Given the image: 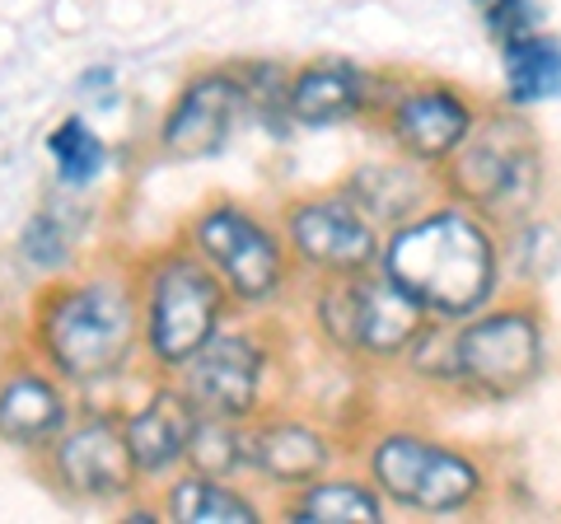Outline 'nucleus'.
Wrapping results in <instances>:
<instances>
[{"label":"nucleus","instance_id":"f257e3e1","mask_svg":"<svg viewBox=\"0 0 561 524\" xmlns=\"http://www.w3.org/2000/svg\"><path fill=\"white\" fill-rule=\"evenodd\" d=\"M24 352L61 375L70 389H99L122 379L140 356L131 267L57 272L28 305Z\"/></svg>","mask_w":561,"mask_h":524},{"label":"nucleus","instance_id":"f03ea898","mask_svg":"<svg viewBox=\"0 0 561 524\" xmlns=\"http://www.w3.org/2000/svg\"><path fill=\"white\" fill-rule=\"evenodd\" d=\"M379 272L408 291L431 319H468L496 300L501 243L463 202L421 206L379 243Z\"/></svg>","mask_w":561,"mask_h":524},{"label":"nucleus","instance_id":"7ed1b4c3","mask_svg":"<svg viewBox=\"0 0 561 524\" xmlns=\"http://www.w3.org/2000/svg\"><path fill=\"white\" fill-rule=\"evenodd\" d=\"M131 282L140 309V356L164 379L179 375L234 309L220 276L183 239L140 258L131 267Z\"/></svg>","mask_w":561,"mask_h":524},{"label":"nucleus","instance_id":"20e7f679","mask_svg":"<svg viewBox=\"0 0 561 524\" xmlns=\"http://www.w3.org/2000/svg\"><path fill=\"white\" fill-rule=\"evenodd\" d=\"M440 169L454 197L482 220H524L542 197V146L519 113L478 117L468 141Z\"/></svg>","mask_w":561,"mask_h":524},{"label":"nucleus","instance_id":"39448f33","mask_svg":"<svg viewBox=\"0 0 561 524\" xmlns=\"http://www.w3.org/2000/svg\"><path fill=\"white\" fill-rule=\"evenodd\" d=\"M183 243L197 253L210 272L220 276V286L230 291L239 309H267L280 300V291L290 282V253L280 235L272 230L257 212L243 202H206L197 216L187 220Z\"/></svg>","mask_w":561,"mask_h":524},{"label":"nucleus","instance_id":"423d86ee","mask_svg":"<svg viewBox=\"0 0 561 524\" xmlns=\"http://www.w3.org/2000/svg\"><path fill=\"white\" fill-rule=\"evenodd\" d=\"M548 342H542V314L534 305H496L468 314L463 328L449 333V371L454 389L482 403L524 394L542 375Z\"/></svg>","mask_w":561,"mask_h":524},{"label":"nucleus","instance_id":"0eeeda50","mask_svg":"<svg viewBox=\"0 0 561 524\" xmlns=\"http://www.w3.org/2000/svg\"><path fill=\"white\" fill-rule=\"evenodd\" d=\"M370 478L383 501L416 515H459L486 492V474L472 454L421 431H383L370 449Z\"/></svg>","mask_w":561,"mask_h":524},{"label":"nucleus","instance_id":"6e6552de","mask_svg":"<svg viewBox=\"0 0 561 524\" xmlns=\"http://www.w3.org/2000/svg\"><path fill=\"white\" fill-rule=\"evenodd\" d=\"M313 314H319L328 342H337L351 356H375V361L402 356L421 328L431 323V314L379 267H365L356 276H323Z\"/></svg>","mask_w":561,"mask_h":524},{"label":"nucleus","instance_id":"1a4fd4ad","mask_svg":"<svg viewBox=\"0 0 561 524\" xmlns=\"http://www.w3.org/2000/svg\"><path fill=\"white\" fill-rule=\"evenodd\" d=\"M33 464H38L51 492L66 497L70 505H122L146 487L131 464L127 435H122V412L113 408L76 412V422Z\"/></svg>","mask_w":561,"mask_h":524},{"label":"nucleus","instance_id":"9d476101","mask_svg":"<svg viewBox=\"0 0 561 524\" xmlns=\"http://www.w3.org/2000/svg\"><path fill=\"white\" fill-rule=\"evenodd\" d=\"M280 230H286V253L313 276H356L379 267V225L342 187L286 202Z\"/></svg>","mask_w":561,"mask_h":524},{"label":"nucleus","instance_id":"9b49d317","mask_svg":"<svg viewBox=\"0 0 561 524\" xmlns=\"http://www.w3.org/2000/svg\"><path fill=\"white\" fill-rule=\"evenodd\" d=\"M267 342L253 328H216L202 352L192 356L173 379L183 384V394L197 403V412L230 417V422H253L262 408V389H267Z\"/></svg>","mask_w":561,"mask_h":524},{"label":"nucleus","instance_id":"f8f14e48","mask_svg":"<svg viewBox=\"0 0 561 524\" xmlns=\"http://www.w3.org/2000/svg\"><path fill=\"white\" fill-rule=\"evenodd\" d=\"M243 113H249V99H243L239 71L234 66H210V71L183 80V90L173 94L169 113L160 117L154 146H160L164 160H179V164L210 160V155L230 146Z\"/></svg>","mask_w":561,"mask_h":524},{"label":"nucleus","instance_id":"ddd939ff","mask_svg":"<svg viewBox=\"0 0 561 524\" xmlns=\"http://www.w3.org/2000/svg\"><path fill=\"white\" fill-rule=\"evenodd\" d=\"M76 389L28 352L0 371V445L38 459L76 422Z\"/></svg>","mask_w":561,"mask_h":524},{"label":"nucleus","instance_id":"4468645a","mask_svg":"<svg viewBox=\"0 0 561 524\" xmlns=\"http://www.w3.org/2000/svg\"><path fill=\"white\" fill-rule=\"evenodd\" d=\"M472 122H478V109L454 84H416V90L398 94V103L389 109V136L402 150V160L440 169L468 141Z\"/></svg>","mask_w":561,"mask_h":524},{"label":"nucleus","instance_id":"2eb2a0df","mask_svg":"<svg viewBox=\"0 0 561 524\" xmlns=\"http://www.w3.org/2000/svg\"><path fill=\"white\" fill-rule=\"evenodd\" d=\"M197 426V403L183 394L179 379H164L146 394V403L122 412V435H127L131 464L140 482H164L183 468L187 441Z\"/></svg>","mask_w":561,"mask_h":524},{"label":"nucleus","instance_id":"dca6fc26","mask_svg":"<svg viewBox=\"0 0 561 524\" xmlns=\"http://www.w3.org/2000/svg\"><path fill=\"white\" fill-rule=\"evenodd\" d=\"M243 449H249V474L267 478L280 492H295L332 468V441L319 426L286 422V417H253L243 422Z\"/></svg>","mask_w":561,"mask_h":524},{"label":"nucleus","instance_id":"f3484780","mask_svg":"<svg viewBox=\"0 0 561 524\" xmlns=\"http://www.w3.org/2000/svg\"><path fill=\"white\" fill-rule=\"evenodd\" d=\"M370 109V71L346 57H313L286 80V117L300 127H337Z\"/></svg>","mask_w":561,"mask_h":524},{"label":"nucleus","instance_id":"a211bd4d","mask_svg":"<svg viewBox=\"0 0 561 524\" xmlns=\"http://www.w3.org/2000/svg\"><path fill=\"white\" fill-rule=\"evenodd\" d=\"M342 192L360 206L375 225H389L398 230L402 220H412L421 206H431V187L426 173L412 160H379V164H360L351 179L342 183Z\"/></svg>","mask_w":561,"mask_h":524},{"label":"nucleus","instance_id":"6ab92c4d","mask_svg":"<svg viewBox=\"0 0 561 524\" xmlns=\"http://www.w3.org/2000/svg\"><path fill=\"white\" fill-rule=\"evenodd\" d=\"M160 505L164 520L179 524H257L262 505L230 487V478H210L197 468H179L164 487H160Z\"/></svg>","mask_w":561,"mask_h":524},{"label":"nucleus","instance_id":"aec40b11","mask_svg":"<svg viewBox=\"0 0 561 524\" xmlns=\"http://www.w3.org/2000/svg\"><path fill=\"white\" fill-rule=\"evenodd\" d=\"M505 61V103L511 109H534V103L561 99V43L552 33L529 29L519 38L501 43Z\"/></svg>","mask_w":561,"mask_h":524},{"label":"nucleus","instance_id":"412c9836","mask_svg":"<svg viewBox=\"0 0 561 524\" xmlns=\"http://www.w3.org/2000/svg\"><path fill=\"white\" fill-rule=\"evenodd\" d=\"M286 520L295 524H379L383 520V497L370 482L356 478H313L295 487L286 505Z\"/></svg>","mask_w":561,"mask_h":524},{"label":"nucleus","instance_id":"4be33fe9","mask_svg":"<svg viewBox=\"0 0 561 524\" xmlns=\"http://www.w3.org/2000/svg\"><path fill=\"white\" fill-rule=\"evenodd\" d=\"M47 155H51V164H57V183L70 192L99 183L103 169H108V146H103V136L80 113L61 117L57 127L47 132Z\"/></svg>","mask_w":561,"mask_h":524},{"label":"nucleus","instance_id":"5701e85b","mask_svg":"<svg viewBox=\"0 0 561 524\" xmlns=\"http://www.w3.org/2000/svg\"><path fill=\"white\" fill-rule=\"evenodd\" d=\"M183 468H197V474H210V478H239L243 468H249V449H243V422L197 412V426H192Z\"/></svg>","mask_w":561,"mask_h":524},{"label":"nucleus","instance_id":"b1692460","mask_svg":"<svg viewBox=\"0 0 561 524\" xmlns=\"http://www.w3.org/2000/svg\"><path fill=\"white\" fill-rule=\"evenodd\" d=\"M20 258L28 262L33 272H43V276H57L70 267V230H66V220L57 212H33L24 220V230H20Z\"/></svg>","mask_w":561,"mask_h":524},{"label":"nucleus","instance_id":"393cba45","mask_svg":"<svg viewBox=\"0 0 561 524\" xmlns=\"http://www.w3.org/2000/svg\"><path fill=\"white\" fill-rule=\"evenodd\" d=\"M482 20L491 29V38H496V47H501V43L519 38V33L542 29V10H538V0H486Z\"/></svg>","mask_w":561,"mask_h":524},{"label":"nucleus","instance_id":"a878e982","mask_svg":"<svg viewBox=\"0 0 561 524\" xmlns=\"http://www.w3.org/2000/svg\"><path fill=\"white\" fill-rule=\"evenodd\" d=\"M108 84H113V71H108V66H94V71L80 80V90L84 94H99V90H108Z\"/></svg>","mask_w":561,"mask_h":524},{"label":"nucleus","instance_id":"bb28decb","mask_svg":"<svg viewBox=\"0 0 561 524\" xmlns=\"http://www.w3.org/2000/svg\"><path fill=\"white\" fill-rule=\"evenodd\" d=\"M472 5H486V0H472Z\"/></svg>","mask_w":561,"mask_h":524}]
</instances>
